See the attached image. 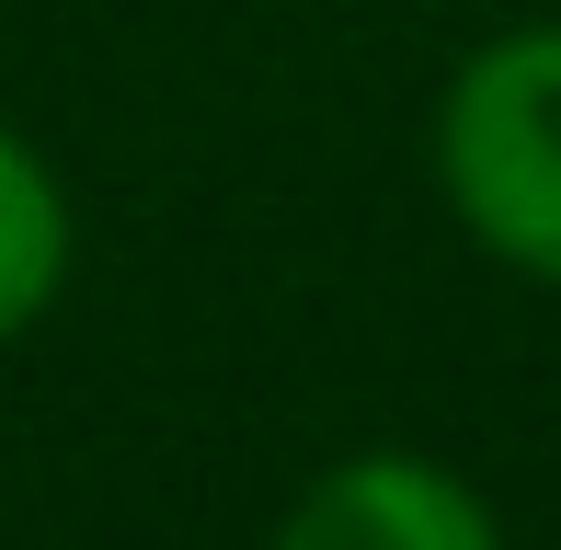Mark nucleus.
<instances>
[{"label": "nucleus", "mask_w": 561, "mask_h": 550, "mask_svg": "<svg viewBox=\"0 0 561 550\" xmlns=\"http://www.w3.org/2000/svg\"><path fill=\"white\" fill-rule=\"evenodd\" d=\"M69 264H81V207L58 161L23 127H0V344H23L69 298Z\"/></svg>", "instance_id": "3"}, {"label": "nucleus", "mask_w": 561, "mask_h": 550, "mask_svg": "<svg viewBox=\"0 0 561 550\" xmlns=\"http://www.w3.org/2000/svg\"><path fill=\"white\" fill-rule=\"evenodd\" d=\"M264 550H516L493 493L436 447H344L287 493Z\"/></svg>", "instance_id": "2"}, {"label": "nucleus", "mask_w": 561, "mask_h": 550, "mask_svg": "<svg viewBox=\"0 0 561 550\" xmlns=\"http://www.w3.org/2000/svg\"><path fill=\"white\" fill-rule=\"evenodd\" d=\"M436 195L481 264L561 287V23H504L436 92Z\"/></svg>", "instance_id": "1"}]
</instances>
